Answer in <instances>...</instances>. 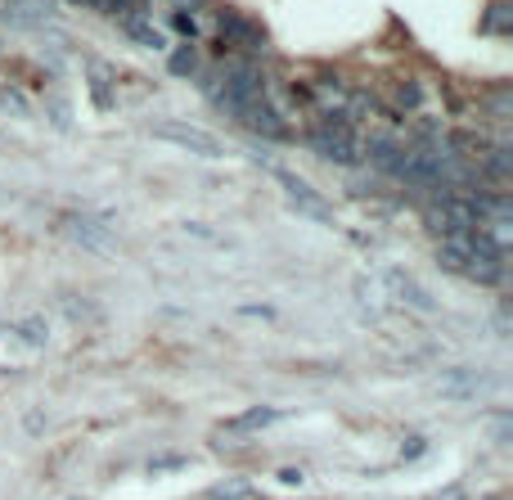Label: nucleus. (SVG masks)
Returning <instances> with one entry per match:
<instances>
[{"mask_svg": "<svg viewBox=\"0 0 513 500\" xmlns=\"http://www.w3.org/2000/svg\"><path fill=\"white\" fill-rule=\"evenodd\" d=\"M482 500H509V496H500V491H495V496H482Z\"/></svg>", "mask_w": 513, "mask_h": 500, "instance_id": "obj_31", "label": "nucleus"}, {"mask_svg": "<svg viewBox=\"0 0 513 500\" xmlns=\"http://www.w3.org/2000/svg\"><path fill=\"white\" fill-rule=\"evenodd\" d=\"M0 113H9V118H32V104L23 100V91L5 86V91H0Z\"/></svg>", "mask_w": 513, "mask_h": 500, "instance_id": "obj_20", "label": "nucleus"}, {"mask_svg": "<svg viewBox=\"0 0 513 500\" xmlns=\"http://www.w3.org/2000/svg\"><path fill=\"white\" fill-rule=\"evenodd\" d=\"M252 496V482L248 478H225L212 487V500H248Z\"/></svg>", "mask_w": 513, "mask_h": 500, "instance_id": "obj_19", "label": "nucleus"}, {"mask_svg": "<svg viewBox=\"0 0 513 500\" xmlns=\"http://www.w3.org/2000/svg\"><path fill=\"white\" fill-rule=\"evenodd\" d=\"M185 235H194V239H207V244H216V235L207 226H185Z\"/></svg>", "mask_w": 513, "mask_h": 500, "instance_id": "obj_29", "label": "nucleus"}, {"mask_svg": "<svg viewBox=\"0 0 513 500\" xmlns=\"http://www.w3.org/2000/svg\"><path fill=\"white\" fill-rule=\"evenodd\" d=\"M59 307H63V316L77 320V325H81V320H86V325H95V320H99V307H95V302H90V298H77V293H59Z\"/></svg>", "mask_w": 513, "mask_h": 500, "instance_id": "obj_16", "label": "nucleus"}, {"mask_svg": "<svg viewBox=\"0 0 513 500\" xmlns=\"http://www.w3.org/2000/svg\"><path fill=\"white\" fill-rule=\"evenodd\" d=\"M68 5H95V0H68Z\"/></svg>", "mask_w": 513, "mask_h": 500, "instance_id": "obj_30", "label": "nucleus"}, {"mask_svg": "<svg viewBox=\"0 0 513 500\" xmlns=\"http://www.w3.org/2000/svg\"><path fill=\"white\" fill-rule=\"evenodd\" d=\"M167 73L171 77H203V55H198V50L185 41V46H176L167 55Z\"/></svg>", "mask_w": 513, "mask_h": 500, "instance_id": "obj_12", "label": "nucleus"}, {"mask_svg": "<svg viewBox=\"0 0 513 500\" xmlns=\"http://www.w3.org/2000/svg\"><path fill=\"white\" fill-rule=\"evenodd\" d=\"M356 298L365 302L369 311H387L392 302H387V289H383V280H360L356 284Z\"/></svg>", "mask_w": 513, "mask_h": 500, "instance_id": "obj_18", "label": "nucleus"}, {"mask_svg": "<svg viewBox=\"0 0 513 500\" xmlns=\"http://www.w3.org/2000/svg\"><path fill=\"white\" fill-rule=\"evenodd\" d=\"M239 316H257V320H275V307H257V302H248V307H239Z\"/></svg>", "mask_w": 513, "mask_h": 500, "instance_id": "obj_25", "label": "nucleus"}, {"mask_svg": "<svg viewBox=\"0 0 513 500\" xmlns=\"http://www.w3.org/2000/svg\"><path fill=\"white\" fill-rule=\"evenodd\" d=\"M477 104H482V109L495 118V127H509V118H513V100H509V91H504V86H500V91H491V95H482Z\"/></svg>", "mask_w": 513, "mask_h": 500, "instance_id": "obj_17", "label": "nucleus"}, {"mask_svg": "<svg viewBox=\"0 0 513 500\" xmlns=\"http://www.w3.org/2000/svg\"><path fill=\"white\" fill-rule=\"evenodd\" d=\"M437 266H441V271H450V275H464L468 257H459L455 248H446V244H441V248H437Z\"/></svg>", "mask_w": 513, "mask_h": 500, "instance_id": "obj_23", "label": "nucleus"}, {"mask_svg": "<svg viewBox=\"0 0 513 500\" xmlns=\"http://www.w3.org/2000/svg\"><path fill=\"white\" fill-rule=\"evenodd\" d=\"M153 136H158V140H171V145L189 149V154H198V158H221V145H216L207 131L189 127V122H158V127H153Z\"/></svg>", "mask_w": 513, "mask_h": 500, "instance_id": "obj_6", "label": "nucleus"}, {"mask_svg": "<svg viewBox=\"0 0 513 500\" xmlns=\"http://www.w3.org/2000/svg\"><path fill=\"white\" fill-rule=\"evenodd\" d=\"M423 451H428V442H423V437H410V442H405V451H401V455H405V460H419Z\"/></svg>", "mask_w": 513, "mask_h": 500, "instance_id": "obj_26", "label": "nucleus"}, {"mask_svg": "<svg viewBox=\"0 0 513 500\" xmlns=\"http://www.w3.org/2000/svg\"><path fill=\"white\" fill-rule=\"evenodd\" d=\"M216 28H221V50H248V55H257V50H266V28L252 19H243V14L234 10H221L216 14Z\"/></svg>", "mask_w": 513, "mask_h": 500, "instance_id": "obj_3", "label": "nucleus"}, {"mask_svg": "<svg viewBox=\"0 0 513 500\" xmlns=\"http://www.w3.org/2000/svg\"><path fill=\"white\" fill-rule=\"evenodd\" d=\"M477 28H482L486 37H513V5L509 0H491Z\"/></svg>", "mask_w": 513, "mask_h": 500, "instance_id": "obj_11", "label": "nucleus"}, {"mask_svg": "<svg viewBox=\"0 0 513 500\" xmlns=\"http://www.w3.org/2000/svg\"><path fill=\"white\" fill-rule=\"evenodd\" d=\"M171 32H176V37H185L189 46H194L198 32H203V23H198V14H180V10H171Z\"/></svg>", "mask_w": 513, "mask_h": 500, "instance_id": "obj_21", "label": "nucleus"}, {"mask_svg": "<svg viewBox=\"0 0 513 500\" xmlns=\"http://www.w3.org/2000/svg\"><path fill=\"white\" fill-rule=\"evenodd\" d=\"M117 23H122V32L135 41V46H144V50H167V37H162V28H153L149 14H126V19H117Z\"/></svg>", "mask_w": 513, "mask_h": 500, "instance_id": "obj_9", "label": "nucleus"}, {"mask_svg": "<svg viewBox=\"0 0 513 500\" xmlns=\"http://www.w3.org/2000/svg\"><path fill=\"white\" fill-rule=\"evenodd\" d=\"M383 280V289H387V302L392 307H405V311H419V316H432L437 311V298H432L423 284H414L405 271H383L378 275Z\"/></svg>", "mask_w": 513, "mask_h": 500, "instance_id": "obj_2", "label": "nucleus"}, {"mask_svg": "<svg viewBox=\"0 0 513 500\" xmlns=\"http://www.w3.org/2000/svg\"><path fill=\"white\" fill-rule=\"evenodd\" d=\"M86 77H90V95H95V109L99 113H108V109H117V68H108L104 59H86Z\"/></svg>", "mask_w": 513, "mask_h": 500, "instance_id": "obj_8", "label": "nucleus"}, {"mask_svg": "<svg viewBox=\"0 0 513 500\" xmlns=\"http://www.w3.org/2000/svg\"><path fill=\"white\" fill-rule=\"evenodd\" d=\"M171 10H180V14H198L203 10V0H167Z\"/></svg>", "mask_w": 513, "mask_h": 500, "instance_id": "obj_27", "label": "nucleus"}, {"mask_svg": "<svg viewBox=\"0 0 513 500\" xmlns=\"http://www.w3.org/2000/svg\"><path fill=\"white\" fill-rule=\"evenodd\" d=\"M275 419H279L275 406H252V410H243L239 419H230L221 433H225V437H243V433H257V428H270Z\"/></svg>", "mask_w": 513, "mask_h": 500, "instance_id": "obj_10", "label": "nucleus"}, {"mask_svg": "<svg viewBox=\"0 0 513 500\" xmlns=\"http://www.w3.org/2000/svg\"><path fill=\"white\" fill-rule=\"evenodd\" d=\"M59 235L72 239V244H81V248H90V253H113L108 230H104V217H81V212H68V217H59Z\"/></svg>", "mask_w": 513, "mask_h": 500, "instance_id": "obj_5", "label": "nucleus"}, {"mask_svg": "<svg viewBox=\"0 0 513 500\" xmlns=\"http://www.w3.org/2000/svg\"><path fill=\"white\" fill-rule=\"evenodd\" d=\"M392 109L396 113H419L423 109V86L414 82V77H401V82L392 86Z\"/></svg>", "mask_w": 513, "mask_h": 500, "instance_id": "obj_15", "label": "nucleus"}, {"mask_svg": "<svg viewBox=\"0 0 513 500\" xmlns=\"http://www.w3.org/2000/svg\"><path fill=\"white\" fill-rule=\"evenodd\" d=\"M275 181H279V190H284L288 199H293V208L302 212V217L320 221V226H333V212L324 208V199L302 181V176H293V172H284V167H275Z\"/></svg>", "mask_w": 513, "mask_h": 500, "instance_id": "obj_4", "label": "nucleus"}, {"mask_svg": "<svg viewBox=\"0 0 513 500\" xmlns=\"http://www.w3.org/2000/svg\"><path fill=\"white\" fill-rule=\"evenodd\" d=\"M234 122H243V127H248V131H257V136H266V140H288L284 118H279V113H275V104H270V100L248 104V109H243Z\"/></svg>", "mask_w": 513, "mask_h": 500, "instance_id": "obj_7", "label": "nucleus"}, {"mask_svg": "<svg viewBox=\"0 0 513 500\" xmlns=\"http://www.w3.org/2000/svg\"><path fill=\"white\" fill-rule=\"evenodd\" d=\"M45 113H50V122L59 131H72V113H68V104H63L59 95H50V100H45Z\"/></svg>", "mask_w": 513, "mask_h": 500, "instance_id": "obj_22", "label": "nucleus"}, {"mask_svg": "<svg viewBox=\"0 0 513 500\" xmlns=\"http://www.w3.org/2000/svg\"><path fill=\"white\" fill-rule=\"evenodd\" d=\"M441 392H446V397H477V392H482V374L446 370V374H441Z\"/></svg>", "mask_w": 513, "mask_h": 500, "instance_id": "obj_13", "label": "nucleus"}, {"mask_svg": "<svg viewBox=\"0 0 513 500\" xmlns=\"http://www.w3.org/2000/svg\"><path fill=\"white\" fill-rule=\"evenodd\" d=\"M189 455H158V460H149V473H171V469H185Z\"/></svg>", "mask_w": 513, "mask_h": 500, "instance_id": "obj_24", "label": "nucleus"}, {"mask_svg": "<svg viewBox=\"0 0 513 500\" xmlns=\"http://www.w3.org/2000/svg\"><path fill=\"white\" fill-rule=\"evenodd\" d=\"M279 482H288V487H302V469H279Z\"/></svg>", "mask_w": 513, "mask_h": 500, "instance_id": "obj_28", "label": "nucleus"}, {"mask_svg": "<svg viewBox=\"0 0 513 500\" xmlns=\"http://www.w3.org/2000/svg\"><path fill=\"white\" fill-rule=\"evenodd\" d=\"M9 5H18V0H9Z\"/></svg>", "mask_w": 513, "mask_h": 500, "instance_id": "obj_32", "label": "nucleus"}, {"mask_svg": "<svg viewBox=\"0 0 513 500\" xmlns=\"http://www.w3.org/2000/svg\"><path fill=\"white\" fill-rule=\"evenodd\" d=\"M464 280L482 284V289H504L509 271H504V262H468L464 266Z\"/></svg>", "mask_w": 513, "mask_h": 500, "instance_id": "obj_14", "label": "nucleus"}, {"mask_svg": "<svg viewBox=\"0 0 513 500\" xmlns=\"http://www.w3.org/2000/svg\"><path fill=\"white\" fill-rule=\"evenodd\" d=\"M306 145H311L320 158L338 163V167L360 163V127H351V122H342V118L315 122V127L306 131Z\"/></svg>", "mask_w": 513, "mask_h": 500, "instance_id": "obj_1", "label": "nucleus"}]
</instances>
